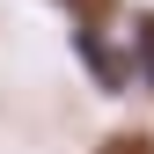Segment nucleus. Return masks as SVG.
Wrapping results in <instances>:
<instances>
[{"label": "nucleus", "instance_id": "f03ea898", "mask_svg": "<svg viewBox=\"0 0 154 154\" xmlns=\"http://www.w3.org/2000/svg\"><path fill=\"white\" fill-rule=\"evenodd\" d=\"M66 15H81V29H95V22H110L118 15V0H59Z\"/></svg>", "mask_w": 154, "mask_h": 154}, {"label": "nucleus", "instance_id": "20e7f679", "mask_svg": "<svg viewBox=\"0 0 154 154\" xmlns=\"http://www.w3.org/2000/svg\"><path fill=\"white\" fill-rule=\"evenodd\" d=\"M140 66H147V81H154V15H140Z\"/></svg>", "mask_w": 154, "mask_h": 154}, {"label": "nucleus", "instance_id": "7ed1b4c3", "mask_svg": "<svg viewBox=\"0 0 154 154\" xmlns=\"http://www.w3.org/2000/svg\"><path fill=\"white\" fill-rule=\"evenodd\" d=\"M95 154H154V132H110Z\"/></svg>", "mask_w": 154, "mask_h": 154}, {"label": "nucleus", "instance_id": "f257e3e1", "mask_svg": "<svg viewBox=\"0 0 154 154\" xmlns=\"http://www.w3.org/2000/svg\"><path fill=\"white\" fill-rule=\"evenodd\" d=\"M81 59L95 66V81H103V88H125V73H132V59H125V51H103V37H95V29H81Z\"/></svg>", "mask_w": 154, "mask_h": 154}]
</instances>
